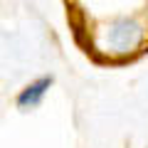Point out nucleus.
I'll list each match as a JSON object with an SVG mask.
<instances>
[{
  "instance_id": "1",
  "label": "nucleus",
  "mask_w": 148,
  "mask_h": 148,
  "mask_svg": "<svg viewBox=\"0 0 148 148\" xmlns=\"http://www.w3.org/2000/svg\"><path fill=\"white\" fill-rule=\"evenodd\" d=\"M143 40V27L131 17H116L111 20L106 27V45L111 47V52H133Z\"/></svg>"
},
{
  "instance_id": "2",
  "label": "nucleus",
  "mask_w": 148,
  "mask_h": 148,
  "mask_svg": "<svg viewBox=\"0 0 148 148\" xmlns=\"http://www.w3.org/2000/svg\"><path fill=\"white\" fill-rule=\"evenodd\" d=\"M52 77H42V79H37V82H32V84H27L25 89L17 94V106L20 109H35V106H40L42 104V99H45V94H47V89L52 86Z\"/></svg>"
}]
</instances>
